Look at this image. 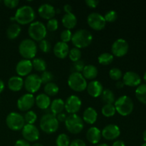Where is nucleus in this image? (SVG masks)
I'll return each instance as SVG.
<instances>
[{"label": "nucleus", "mask_w": 146, "mask_h": 146, "mask_svg": "<svg viewBox=\"0 0 146 146\" xmlns=\"http://www.w3.org/2000/svg\"><path fill=\"white\" fill-rule=\"evenodd\" d=\"M35 17V11L31 6L23 5L17 9L14 18L18 24L26 25L32 23Z\"/></svg>", "instance_id": "obj_1"}, {"label": "nucleus", "mask_w": 146, "mask_h": 146, "mask_svg": "<svg viewBox=\"0 0 146 146\" xmlns=\"http://www.w3.org/2000/svg\"><path fill=\"white\" fill-rule=\"evenodd\" d=\"M93 41L91 33L87 29H78L73 34L71 42L76 48H84L88 47Z\"/></svg>", "instance_id": "obj_2"}, {"label": "nucleus", "mask_w": 146, "mask_h": 146, "mask_svg": "<svg viewBox=\"0 0 146 146\" xmlns=\"http://www.w3.org/2000/svg\"><path fill=\"white\" fill-rule=\"evenodd\" d=\"M36 44L31 38H25L19 45V52L24 59L31 60L35 58L37 54Z\"/></svg>", "instance_id": "obj_3"}, {"label": "nucleus", "mask_w": 146, "mask_h": 146, "mask_svg": "<svg viewBox=\"0 0 146 146\" xmlns=\"http://www.w3.org/2000/svg\"><path fill=\"white\" fill-rule=\"evenodd\" d=\"M40 128L44 133L51 134L55 133L59 126V122L55 115L48 113L42 115L39 122Z\"/></svg>", "instance_id": "obj_4"}, {"label": "nucleus", "mask_w": 146, "mask_h": 146, "mask_svg": "<svg viewBox=\"0 0 146 146\" xmlns=\"http://www.w3.org/2000/svg\"><path fill=\"white\" fill-rule=\"evenodd\" d=\"M115 111L122 116L130 115L133 111L134 104L132 99L128 96H122L115 101Z\"/></svg>", "instance_id": "obj_5"}, {"label": "nucleus", "mask_w": 146, "mask_h": 146, "mask_svg": "<svg viewBox=\"0 0 146 146\" xmlns=\"http://www.w3.org/2000/svg\"><path fill=\"white\" fill-rule=\"evenodd\" d=\"M28 34L33 41H41L45 39V37L46 36V27L41 21H33L29 27Z\"/></svg>", "instance_id": "obj_6"}, {"label": "nucleus", "mask_w": 146, "mask_h": 146, "mask_svg": "<svg viewBox=\"0 0 146 146\" xmlns=\"http://www.w3.org/2000/svg\"><path fill=\"white\" fill-rule=\"evenodd\" d=\"M86 79L81 73L72 72L68 78V85L73 91L76 92H82L86 89Z\"/></svg>", "instance_id": "obj_7"}, {"label": "nucleus", "mask_w": 146, "mask_h": 146, "mask_svg": "<svg viewBox=\"0 0 146 146\" xmlns=\"http://www.w3.org/2000/svg\"><path fill=\"white\" fill-rule=\"evenodd\" d=\"M67 131L73 134H78L83 131L84 122L82 118L77 114H70L65 121Z\"/></svg>", "instance_id": "obj_8"}, {"label": "nucleus", "mask_w": 146, "mask_h": 146, "mask_svg": "<svg viewBox=\"0 0 146 146\" xmlns=\"http://www.w3.org/2000/svg\"><path fill=\"white\" fill-rule=\"evenodd\" d=\"M24 116L17 112H11L6 118V124L11 131H20L25 125Z\"/></svg>", "instance_id": "obj_9"}, {"label": "nucleus", "mask_w": 146, "mask_h": 146, "mask_svg": "<svg viewBox=\"0 0 146 146\" xmlns=\"http://www.w3.org/2000/svg\"><path fill=\"white\" fill-rule=\"evenodd\" d=\"M42 84L40 76L36 74H31L27 76L24 81V86L29 94H34L37 92L41 88Z\"/></svg>", "instance_id": "obj_10"}, {"label": "nucleus", "mask_w": 146, "mask_h": 146, "mask_svg": "<svg viewBox=\"0 0 146 146\" xmlns=\"http://www.w3.org/2000/svg\"><path fill=\"white\" fill-rule=\"evenodd\" d=\"M87 23L88 26L96 31L104 29L106 25L104 17L98 12H92L87 17Z\"/></svg>", "instance_id": "obj_11"}, {"label": "nucleus", "mask_w": 146, "mask_h": 146, "mask_svg": "<svg viewBox=\"0 0 146 146\" xmlns=\"http://www.w3.org/2000/svg\"><path fill=\"white\" fill-rule=\"evenodd\" d=\"M21 134L24 140L29 142H36L39 139L40 133L36 125L25 124L21 129Z\"/></svg>", "instance_id": "obj_12"}, {"label": "nucleus", "mask_w": 146, "mask_h": 146, "mask_svg": "<svg viewBox=\"0 0 146 146\" xmlns=\"http://www.w3.org/2000/svg\"><path fill=\"white\" fill-rule=\"evenodd\" d=\"M129 45L124 38H118L113 43L111 46V51L113 56L122 57L128 53Z\"/></svg>", "instance_id": "obj_13"}, {"label": "nucleus", "mask_w": 146, "mask_h": 146, "mask_svg": "<svg viewBox=\"0 0 146 146\" xmlns=\"http://www.w3.org/2000/svg\"><path fill=\"white\" fill-rule=\"evenodd\" d=\"M82 106L81 98L76 95H71L65 101V110L69 114H76Z\"/></svg>", "instance_id": "obj_14"}, {"label": "nucleus", "mask_w": 146, "mask_h": 146, "mask_svg": "<svg viewBox=\"0 0 146 146\" xmlns=\"http://www.w3.org/2000/svg\"><path fill=\"white\" fill-rule=\"evenodd\" d=\"M35 104V98L31 94H25L20 96L17 100V108L21 111H30Z\"/></svg>", "instance_id": "obj_15"}, {"label": "nucleus", "mask_w": 146, "mask_h": 146, "mask_svg": "<svg viewBox=\"0 0 146 146\" xmlns=\"http://www.w3.org/2000/svg\"><path fill=\"white\" fill-rule=\"evenodd\" d=\"M101 135L104 138L108 141H113L116 139L121 135L120 128L115 124H108L103 128Z\"/></svg>", "instance_id": "obj_16"}, {"label": "nucleus", "mask_w": 146, "mask_h": 146, "mask_svg": "<svg viewBox=\"0 0 146 146\" xmlns=\"http://www.w3.org/2000/svg\"><path fill=\"white\" fill-rule=\"evenodd\" d=\"M33 69L32 63L31 60L21 59L16 65V72L19 76H27L31 74Z\"/></svg>", "instance_id": "obj_17"}, {"label": "nucleus", "mask_w": 146, "mask_h": 146, "mask_svg": "<svg viewBox=\"0 0 146 146\" xmlns=\"http://www.w3.org/2000/svg\"><path fill=\"white\" fill-rule=\"evenodd\" d=\"M38 13L41 18L49 20L55 17L56 9L51 4L44 3L39 6L38 8Z\"/></svg>", "instance_id": "obj_18"}, {"label": "nucleus", "mask_w": 146, "mask_h": 146, "mask_svg": "<svg viewBox=\"0 0 146 146\" xmlns=\"http://www.w3.org/2000/svg\"><path fill=\"white\" fill-rule=\"evenodd\" d=\"M123 82L124 85L128 86H138L141 84V76L134 71H127L123 76Z\"/></svg>", "instance_id": "obj_19"}, {"label": "nucleus", "mask_w": 146, "mask_h": 146, "mask_svg": "<svg viewBox=\"0 0 146 146\" xmlns=\"http://www.w3.org/2000/svg\"><path fill=\"white\" fill-rule=\"evenodd\" d=\"M86 90L88 94L93 98H98L104 91L103 85L100 81L93 80L87 84Z\"/></svg>", "instance_id": "obj_20"}, {"label": "nucleus", "mask_w": 146, "mask_h": 146, "mask_svg": "<svg viewBox=\"0 0 146 146\" xmlns=\"http://www.w3.org/2000/svg\"><path fill=\"white\" fill-rule=\"evenodd\" d=\"M54 54L57 58L64 59L68 55L69 52V46L66 43L62 42V41H58L54 45L53 48Z\"/></svg>", "instance_id": "obj_21"}, {"label": "nucleus", "mask_w": 146, "mask_h": 146, "mask_svg": "<svg viewBox=\"0 0 146 146\" xmlns=\"http://www.w3.org/2000/svg\"><path fill=\"white\" fill-rule=\"evenodd\" d=\"M101 131L98 128L95 126H92L88 128L86 132V138L88 142L92 144H98L101 141Z\"/></svg>", "instance_id": "obj_22"}, {"label": "nucleus", "mask_w": 146, "mask_h": 146, "mask_svg": "<svg viewBox=\"0 0 146 146\" xmlns=\"http://www.w3.org/2000/svg\"><path fill=\"white\" fill-rule=\"evenodd\" d=\"M98 118V113L93 107H88L83 113V121L86 123L92 125L95 123Z\"/></svg>", "instance_id": "obj_23"}, {"label": "nucleus", "mask_w": 146, "mask_h": 146, "mask_svg": "<svg viewBox=\"0 0 146 146\" xmlns=\"http://www.w3.org/2000/svg\"><path fill=\"white\" fill-rule=\"evenodd\" d=\"M9 89L14 92H17L21 90L24 86V79L19 76H14L9 78L7 83Z\"/></svg>", "instance_id": "obj_24"}, {"label": "nucleus", "mask_w": 146, "mask_h": 146, "mask_svg": "<svg viewBox=\"0 0 146 146\" xmlns=\"http://www.w3.org/2000/svg\"><path fill=\"white\" fill-rule=\"evenodd\" d=\"M62 24L66 29L71 30V29L74 28L77 24V17L73 13L69 14H65L62 17Z\"/></svg>", "instance_id": "obj_25"}, {"label": "nucleus", "mask_w": 146, "mask_h": 146, "mask_svg": "<svg viewBox=\"0 0 146 146\" xmlns=\"http://www.w3.org/2000/svg\"><path fill=\"white\" fill-rule=\"evenodd\" d=\"M51 98L45 94H40L35 98V104L41 110L48 108L51 105Z\"/></svg>", "instance_id": "obj_26"}, {"label": "nucleus", "mask_w": 146, "mask_h": 146, "mask_svg": "<svg viewBox=\"0 0 146 146\" xmlns=\"http://www.w3.org/2000/svg\"><path fill=\"white\" fill-rule=\"evenodd\" d=\"M98 74V68L96 66L92 64L86 65L82 71V75L86 79L94 80L97 77Z\"/></svg>", "instance_id": "obj_27"}, {"label": "nucleus", "mask_w": 146, "mask_h": 146, "mask_svg": "<svg viewBox=\"0 0 146 146\" xmlns=\"http://www.w3.org/2000/svg\"><path fill=\"white\" fill-rule=\"evenodd\" d=\"M64 109H65V102L61 98H56L51 103L50 110L54 115H58L60 113H62Z\"/></svg>", "instance_id": "obj_28"}, {"label": "nucleus", "mask_w": 146, "mask_h": 146, "mask_svg": "<svg viewBox=\"0 0 146 146\" xmlns=\"http://www.w3.org/2000/svg\"><path fill=\"white\" fill-rule=\"evenodd\" d=\"M21 29L19 24L17 23H13L10 24L7 29V36L9 39H14L17 38L21 34Z\"/></svg>", "instance_id": "obj_29"}, {"label": "nucleus", "mask_w": 146, "mask_h": 146, "mask_svg": "<svg viewBox=\"0 0 146 146\" xmlns=\"http://www.w3.org/2000/svg\"><path fill=\"white\" fill-rule=\"evenodd\" d=\"M101 96V100L105 104H113L115 103V94L111 89H104Z\"/></svg>", "instance_id": "obj_30"}, {"label": "nucleus", "mask_w": 146, "mask_h": 146, "mask_svg": "<svg viewBox=\"0 0 146 146\" xmlns=\"http://www.w3.org/2000/svg\"><path fill=\"white\" fill-rule=\"evenodd\" d=\"M44 94H46L48 96H54L58 94L59 91V88L58 85L54 82H50L45 84L44 86Z\"/></svg>", "instance_id": "obj_31"}, {"label": "nucleus", "mask_w": 146, "mask_h": 146, "mask_svg": "<svg viewBox=\"0 0 146 146\" xmlns=\"http://www.w3.org/2000/svg\"><path fill=\"white\" fill-rule=\"evenodd\" d=\"M135 96L142 104H146V84H140L135 90Z\"/></svg>", "instance_id": "obj_32"}, {"label": "nucleus", "mask_w": 146, "mask_h": 146, "mask_svg": "<svg viewBox=\"0 0 146 146\" xmlns=\"http://www.w3.org/2000/svg\"><path fill=\"white\" fill-rule=\"evenodd\" d=\"M114 59V56L112 54L108 52H104L100 54L98 57V61L100 64L107 66L111 64Z\"/></svg>", "instance_id": "obj_33"}, {"label": "nucleus", "mask_w": 146, "mask_h": 146, "mask_svg": "<svg viewBox=\"0 0 146 146\" xmlns=\"http://www.w3.org/2000/svg\"><path fill=\"white\" fill-rule=\"evenodd\" d=\"M33 68L39 72H44L46 69V63L41 58H34L31 61Z\"/></svg>", "instance_id": "obj_34"}, {"label": "nucleus", "mask_w": 146, "mask_h": 146, "mask_svg": "<svg viewBox=\"0 0 146 146\" xmlns=\"http://www.w3.org/2000/svg\"><path fill=\"white\" fill-rule=\"evenodd\" d=\"M115 108L114 104H104V106L101 108V113L103 115L107 118L113 116L115 114Z\"/></svg>", "instance_id": "obj_35"}, {"label": "nucleus", "mask_w": 146, "mask_h": 146, "mask_svg": "<svg viewBox=\"0 0 146 146\" xmlns=\"http://www.w3.org/2000/svg\"><path fill=\"white\" fill-rule=\"evenodd\" d=\"M69 137L66 133H61L57 136L56 139V146H69Z\"/></svg>", "instance_id": "obj_36"}, {"label": "nucleus", "mask_w": 146, "mask_h": 146, "mask_svg": "<svg viewBox=\"0 0 146 146\" xmlns=\"http://www.w3.org/2000/svg\"><path fill=\"white\" fill-rule=\"evenodd\" d=\"M68 56L71 61H72L73 62H76L78 60H81V51L79 48L74 47V48H72L71 50H69Z\"/></svg>", "instance_id": "obj_37"}, {"label": "nucleus", "mask_w": 146, "mask_h": 146, "mask_svg": "<svg viewBox=\"0 0 146 146\" xmlns=\"http://www.w3.org/2000/svg\"><path fill=\"white\" fill-rule=\"evenodd\" d=\"M24 118L26 124H31V125H34V123L37 120V115L34 111L30 110V111H28L26 113L24 116Z\"/></svg>", "instance_id": "obj_38"}, {"label": "nucleus", "mask_w": 146, "mask_h": 146, "mask_svg": "<svg viewBox=\"0 0 146 146\" xmlns=\"http://www.w3.org/2000/svg\"><path fill=\"white\" fill-rule=\"evenodd\" d=\"M109 76L110 78L114 81H119L123 76V73L120 68H113L109 71Z\"/></svg>", "instance_id": "obj_39"}, {"label": "nucleus", "mask_w": 146, "mask_h": 146, "mask_svg": "<svg viewBox=\"0 0 146 146\" xmlns=\"http://www.w3.org/2000/svg\"><path fill=\"white\" fill-rule=\"evenodd\" d=\"M40 78H41L42 84H46L48 83L52 82L53 79H54V75L50 71H45L42 72L41 75L40 76Z\"/></svg>", "instance_id": "obj_40"}, {"label": "nucleus", "mask_w": 146, "mask_h": 146, "mask_svg": "<svg viewBox=\"0 0 146 146\" xmlns=\"http://www.w3.org/2000/svg\"><path fill=\"white\" fill-rule=\"evenodd\" d=\"M104 17L106 22H114L118 19V14L115 10H110L106 13Z\"/></svg>", "instance_id": "obj_41"}, {"label": "nucleus", "mask_w": 146, "mask_h": 146, "mask_svg": "<svg viewBox=\"0 0 146 146\" xmlns=\"http://www.w3.org/2000/svg\"><path fill=\"white\" fill-rule=\"evenodd\" d=\"M72 32L71 30L69 29H64L61 31V35H60V38H61V41L64 43H68V41H71V38H72Z\"/></svg>", "instance_id": "obj_42"}, {"label": "nucleus", "mask_w": 146, "mask_h": 146, "mask_svg": "<svg viewBox=\"0 0 146 146\" xmlns=\"http://www.w3.org/2000/svg\"><path fill=\"white\" fill-rule=\"evenodd\" d=\"M46 29L49 31H55L58 28V21L55 18L48 20L46 24Z\"/></svg>", "instance_id": "obj_43"}, {"label": "nucleus", "mask_w": 146, "mask_h": 146, "mask_svg": "<svg viewBox=\"0 0 146 146\" xmlns=\"http://www.w3.org/2000/svg\"><path fill=\"white\" fill-rule=\"evenodd\" d=\"M38 47H39L40 50L44 53H48L51 51V43L46 39H44L42 41H39L38 44Z\"/></svg>", "instance_id": "obj_44"}, {"label": "nucleus", "mask_w": 146, "mask_h": 146, "mask_svg": "<svg viewBox=\"0 0 146 146\" xmlns=\"http://www.w3.org/2000/svg\"><path fill=\"white\" fill-rule=\"evenodd\" d=\"M85 66V64H84V62L82 60H78V61H76V62H74L72 66V68L74 69L73 72H82Z\"/></svg>", "instance_id": "obj_45"}, {"label": "nucleus", "mask_w": 146, "mask_h": 146, "mask_svg": "<svg viewBox=\"0 0 146 146\" xmlns=\"http://www.w3.org/2000/svg\"><path fill=\"white\" fill-rule=\"evenodd\" d=\"M3 2H4V5L6 7L10 9L15 8L19 4V0H4Z\"/></svg>", "instance_id": "obj_46"}, {"label": "nucleus", "mask_w": 146, "mask_h": 146, "mask_svg": "<svg viewBox=\"0 0 146 146\" xmlns=\"http://www.w3.org/2000/svg\"><path fill=\"white\" fill-rule=\"evenodd\" d=\"M85 2L88 7L92 9L96 8L98 4H99V1L98 0H86Z\"/></svg>", "instance_id": "obj_47"}, {"label": "nucleus", "mask_w": 146, "mask_h": 146, "mask_svg": "<svg viewBox=\"0 0 146 146\" xmlns=\"http://www.w3.org/2000/svg\"><path fill=\"white\" fill-rule=\"evenodd\" d=\"M69 146H86V145L83 140L75 139L70 143Z\"/></svg>", "instance_id": "obj_48"}, {"label": "nucleus", "mask_w": 146, "mask_h": 146, "mask_svg": "<svg viewBox=\"0 0 146 146\" xmlns=\"http://www.w3.org/2000/svg\"><path fill=\"white\" fill-rule=\"evenodd\" d=\"M14 146H31L29 143L24 139H19L16 141Z\"/></svg>", "instance_id": "obj_49"}, {"label": "nucleus", "mask_w": 146, "mask_h": 146, "mask_svg": "<svg viewBox=\"0 0 146 146\" xmlns=\"http://www.w3.org/2000/svg\"><path fill=\"white\" fill-rule=\"evenodd\" d=\"M56 117L58 122H65L66 119L67 118V115H66L65 113L62 112V113H58V115H56Z\"/></svg>", "instance_id": "obj_50"}, {"label": "nucleus", "mask_w": 146, "mask_h": 146, "mask_svg": "<svg viewBox=\"0 0 146 146\" xmlns=\"http://www.w3.org/2000/svg\"><path fill=\"white\" fill-rule=\"evenodd\" d=\"M64 10L66 12V14H69V13H72V7L71 4H66L64 6Z\"/></svg>", "instance_id": "obj_51"}, {"label": "nucleus", "mask_w": 146, "mask_h": 146, "mask_svg": "<svg viewBox=\"0 0 146 146\" xmlns=\"http://www.w3.org/2000/svg\"><path fill=\"white\" fill-rule=\"evenodd\" d=\"M112 146H125V143L121 140H117L113 143Z\"/></svg>", "instance_id": "obj_52"}, {"label": "nucleus", "mask_w": 146, "mask_h": 146, "mask_svg": "<svg viewBox=\"0 0 146 146\" xmlns=\"http://www.w3.org/2000/svg\"><path fill=\"white\" fill-rule=\"evenodd\" d=\"M124 83L123 82V81H118L116 82V84H115V86H116V88H123V86H124Z\"/></svg>", "instance_id": "obj_53"}, {"label": "nucleus", "mask_w": 146, "mask_h": 146, "mask_svg": "<svg viewBox=\"0 0 146 146\" xmlns=\"http://www.w3.org/2000/svg\"><path fill=\"white\" fill-rule=\"evenodd\" d=\"M4 88H5V84H4V81L0 79V94H1L3 92Z\"/></svg>", "instance_id": "obj_54"}, {"label": "nucleus", "mask_w": 146, "mask_h": 146, "mask_svg": "<svg viewBox=\"0 0 146 146\" xmlns=\"http://www.w3.org/2000/svg\"><path fill=\"white\" fill-rule=\"evenodd\" d=\"M143 138L144 141L146 143V130L143 132Z\"/></svg>", "instance_id": "obj_55"}, {"label": "nucleus", "mask_w": 146, "mask_h": 146, "mask_svg": "<svg viewBox=\"0 0 146 146\" xmlns=\"http://www.w3.org/2000/svg\"><path fill=\"white\" fill-rule=\"evenodd\" d=\"M31 146H44L41 143H35L33 144Z\"/></svg>", "instance_id": "obj_56"}, {"label": "nucleus", "mask_w": 146, "mask_h": 146, "mask_svg": "<svg viewBox=\"0 0 146 146\" xmlns=\"http://www.w3.org/2000/svg\"><path fill=\"white\" fill-rule=\"evenodd\" d=\"M96 146H109V145H107V144L106 143H101V144H98V145Z\"/></svg>", "instance_id": "obj_57"}, {"label": "nucleus", "mask_w": 146, "mask_h": 146, "mask_svg": "<svg viewBox=\"0 0 146 146\" xmlns=\"http://www.w3.org/2000/svg\"><path fill=\"white\" fill-rule=\"evenodd\" d=\"M143 79L145 80V81H146V71L145 72V74H144V76H143Z\"/></svg>", "instance_id": "obj_58"}, {"label": "nucleus", "mask_w": 146, "mask_h": 146, "mask_svg": "<svg viewBox=\"0 0 146 146\" xmlns=\"http://www.w3.org/2000/svg\"><path fill=\"white\" fill-rule=\"evenodd\" d=\"M141 146H146V143H143V145H141Z\"/></svg>", "instance_id": "obj_59"}, {"label": "nucleus", "mask_w": 146, "mask_h": 146, "mask_svg": "<svg viewBox=\"0 0 146 146\" xmlns=\"http://www.w3.org/2000/svg\"><path fill=\"white\" fill-rule=\"evenodd\" d=\"M1 1H0V3H1Z\"/></svg>", "instance_id": "obj_60"}, {"label": "nucleus", "mask_w": 146, "mask_h": 146, "mask_svg": "<svg viewBox=\"0 0 146 146\" xmlns=\"http://www.w3.org/2000/svg\"><path fill=\"white\" fill-rule=\"evenodd\" d=\"M55 146H56V145H55Z\"/></svg>", "instance_id": "obj_61"}]
</instances>
